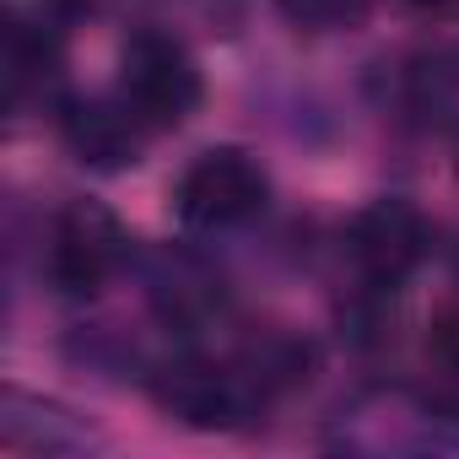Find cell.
Wrapping results in <instances>:
<instances>
[{"mask_svg":"<svg viewBox=\"0 0 459 459\" xmlns=\"http://www.w3.org/2000/svg\"><path fill=\"white\" fill-rule=\"evenodd\" d=\"M141 114L135 108H103V103H92V108H82V114H71V125H65V135H71V146L82 152V162H98V168H119V162H135V152H141Z\"/></svg>","mask_w":459,"mask_h":459,"instance_id":"obj_6","label":"cell"},{"mask_svg":"<svg viewBox=\"0 0 459 459\" xmlns=\"http://www.w3.org/2000/svg\"><path fill=\"white\" fill-rule=\"evenodd\" d=\"M125 103L146 125H178L200 103V71L178 39L141 33L125 49Z\"/></svg>","mask_w":459,"mask_h":459,"instance_id":"obj_2","label":"cell"},{"mask_svg":"<svg viewBox=\"0 0 459 459\" xmlns=\"http://www.w3.org/2000/svg\"><path fill=\"white\" fill-rule=\"evenodd\" d=\"M427 255V221L411 200H373L351 221V260L362 265L368 281L394 287L405 281Z\"/></svg>","mask_w":459,"mask_h":459,"instance_id":"obj_4","label":"cell"},{"mask_svg":"<svg viewBox=\"0 0 459 459\" xmlns=\"http://www.w3.org/2000/svg\"><path fill=\"white\" fill-rule=\"evenodd\" d=\"M55 71V44L49 39H33L22 22L12 28V44H6V76H12V92H22V82L33 76H49Z\"/></svg>","mask_w":459,"mask_h":459,"instance_id":"obj_7","label":"cell"},{"mask_svg":"<svg viewBox=\"0 0 459 459\" xmlns=\"http://www.w3.org/2000/svg\"><path fill=\"white\" fill-rule=\"evenodd\" d=\"M276 6L287 12V22L314 28V33H330V28H346L362 12V0H276Z\"/></svg>","mask_w":459,"mask_h":459,"instance_id":"obj_8","label":"cell"},{"mask_svg":"<svg viewBox=\"0 0 459 459\" xmlns=\"http://www.w3.org/2000/svg\"><path fill=\"white\" fill-rule=\"evenodd\" d=\"M416 6H448V0H416Z\"/></svg>","mask_w":459,"mask_h":459,"instance_id":"obj_10","label":"cell"},{"mask_svg":"<svg viewBox=\"0 0 459 459\" xmlns=\"http://www.w3.org/2000/svg\"><path fill=\"white\" fill-rule=\"evenodd\" d=\"M265 205V173L249 152L238 146H216L205 157H195V168L178 184V216L189 227H238Z\"/></svg>","mask_w":459,"mask_h":459,"instance_id":"obj_1","label":"cell"},{"mask_svg":"<svg viewBox=\"0 0 459 459\" xmlns=\"http://www.w3.org/2000/svg\"><path fill=\"white\" fill-rule=\"evenodd\" d=\"M427 346H432V357H437L448 373H459V308L432 325V341H427Z\"/></svg>","mask_w":459,"mask_h":459,"instance_id":"obj_9","label":"cell"},{"mask_svg":"<svg viewBox=\"0 0 459 459\" xmlns=\"http://www.w3.org/2000/svg\"><path fill=\"white\" fill-rule=\"evenodd\" d=\"M125 260V227L114 221V211L76 200L60 211L55 221V244H49V276L65 292H98Z\"/></svg>","mask_w":459,"mask_h":459,"instance_id":"obj_3","label":"cell"},{"mask_svg":"<svg viewBox=\"0 0 459 459\" xmlns=\"http://www.w3.org/2000/svg\"><path fill=\"white\" fill-rule=\"evenodd\" d=\"M157 394H162L168 411H178L195 427H227V421H238V411H244L238 389L227 384L221 373H211V368H168Z\"/></svg>","mask_w":459,"mask_h":459,"instance_id":"obj_5","label":"cell"}]
</instances>
